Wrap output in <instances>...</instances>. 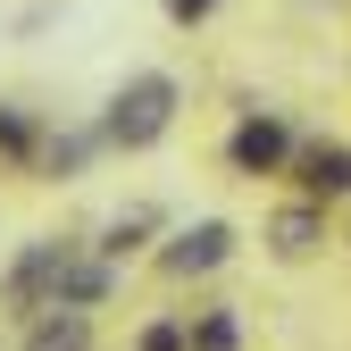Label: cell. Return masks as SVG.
I'll list each match as a JSON object with an SVG mask.
<instances>
[{
	"mask_svg": "<svg viewBox=\"0 0 351 351\" xmlns=\"http://www.w3.org/2000/svg\"><path fill=\"white\" fill-rule=\"evenodd\" d=\"M176 75H159V67H143V75H125L117 93H109V109H101V134L93 143H109V151H151V143H167V125H176Z\"/></svg>",
	"mask_w": 351,
	"mask_h": 351,
	"instance_id": "6da1fadb",
	"label": "cell"
},
{
	"mask_svg": "<svg viewBox=\"0 0 351 351\" xmlns=\"http://www.w3.org/2000/svg\"><path fill=\"white\" fill-rule=\"evenodd\" d=\"M67 259H75V243H34L17 268L0 276L9 310H25V318H34V310H51V301H59V276H67Z\"/></svg>",
	"mask_w": 351,
	"mask_h": 351,
	"instance_id": "7a4b0ae2",
	"label": "cell"
},
{
	"mask_svg": "<svg viewBox=\"0 0 351 351\" xmlns=\"http://www.w3.org/2000/svg\"><path fill=\"white\" fill-rule=\"evenodd\" d=\"M226 259H234V226H226V217H201V226H184L159 251V268L167 276H209V268H226Z\"/></svg>",
	"mask_w": 351,
	"mask_h": 351,
	"instance_id": "3957f363",
	"label": "cell"
},
{
	"mask_svg": "<svg viewBox=\"0 0 351 351\" xmlns=\"http://www.w3.org/2000/svg\"><path fill=\"white\" fill-rule=\"evenodd\" d=\"M226 159H234L243 176H276V167L293 159L285 117H243V125H234V143H226Z\"/></svg>",
	"mask_w": 351,
	"mask_h": 351,
	"instance_id": "277c9868",
	"label": "cell"
},
{
	"mask_svg": "<svg viewBox=\"0 0 351 351\" xmlns=\"http://www.w3.org/2000/svg\"><path fill=\"white\" fill-rule=\"evenodd\" d=\"M17 351H93V310H67V301L34 310V326H25Z\"/></svg>",
	"mask_w": 351,
	"mask_h": 351,
	"instance_id": "5b68a950",
	"label": "cell"
},
{
	"mask_svg": "<svg viewBox=\"0 0 351 351\" xmlns=\"http://www.w3.org/2000/svg\"><path fill=\"white\" fill-rule=\"evenodd\" d=\"M318 243H326V209H318V201H293V209L268 217V251H276V259H310Z\"/></svg>",
	"mask_w": 351,
	"mask_h": 351,
	"instance_id": "8992f818",
	"label": "cell"
},
{
	"mask_svg": "<svg viewBox=\"0 0 351 351\" xmlns=\"http://www.w3.org/2000/svg\"><path fill=\"white\" fill-rule=\"evenodd\" d=\"M301 193L310 201H343L351 193V143H310L301 151Z\"/></svg>",
	"mask_w": 351,
	"mask_h": 351,
	"instance_id": "52a82bcc",
	"label": "cell"
},
{
	"mask_svg": "<svg viewBox=\"0 0 351 351\" xmlns=\"http://www.w3.org/2000/svg\"><path fill=\"white\" fill-rule=\"evenodd\" d=\"M234 343H243L234 310H201V318L184 326V351H234Z\"/></svg>",
	"mask_w": 351,
	"mask_h": 351,
	"instance_id": "ba28073f",
	"label": "cell"
},
{
	"mask_svg": "<svg viewBox=\"0 0 351 351\" xmlns=\"http://www.w3.org/2000/svg\"><path fill=\"white\" fill-rule=\"evenodd\" d=\"M143 351H184V326H176V318H159V326H143Z\"/></svg>",
	"mask_w": 351,
	"mask_h": 351,
	"instance_id": "9c48e42d",
	"label": "cell"
},
{
	"mask_svg": "<svg viewBox=\"0 0 351 351\" xmlns=\"http://www.w3.org/2000/svg\"><path fill=\"white\" fill-rule=\"evenodd\" d=\"M0 151H34V125H25V117H9V109H0Z\"/></svg>",
	"mask_w": 351,
	"mask_h": 351,
	"instance_id": "30bf717a",
	"label": "cell"
},
{
	"mask_svg": "<svg viewBox=\"0 0 351 351\" xmlns=\"http://www.w3.org/2000/svg\"><path fill=\"white\" fill-rule=\"evenodd\" d=\"M84 151H93V134H67V143H51V167H84Z\"/></svg>",
	"mask_w": 351,
	"mask_h": 351,
	"instance_id": "8fae6325",
	"label": "cell"
},
{
	"mask_svg": "<svg viewBox=\"0 0 351 351\" xmlns=\"http://www.w3.org/2000/svg\"><path fill=\"white\" fill-rule=\"evenodd\" d=\"M209 9H217V0H167V17H176V25H201Z\"/></svg>",
	"mask_w": 351,
	"mask_h": 351,
	"instance_id": "7c38bea8",
	"label": "cell"
}]
</instances>
